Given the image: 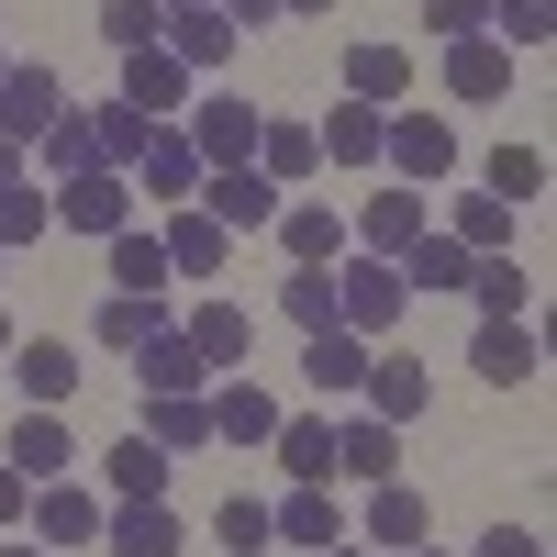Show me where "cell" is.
<instances>
[{"instance_id": "cell-1", "label": "cell", "mask_w": 557, "mask_h": 557, "mask_svg": "<svg viewBox=\"0 0 557 557\" xmlns=\"http://www.w3.org/2000/svg\"><path fill=\"white\" fill-rule=\"evenodd\" d=\"M380 168L401 178V190L457 178V123H446V112H391V123H380Z\"/></svg>"}, {"instance_id": "cell-2", "label": "cell", "mask_w": 557, "mask_h": 557, "mask_svg": "<svg viewBox=\"0 0 557 557\" xmlns=\"http://www.w3.org/2000/svg\"><path fill=\"white\" fill-rule=\"evenodd\" d=\"M401 312H412V290H401L391 257H346L335 268V323H346V335H391Z\"/></svg>"}, {"instance_id": "cell-3", "label": "cell", "mask_w": 557, "mask_h": 557, "mask_svg": "<svg viewBox=\"0 0 557 557\" xmlns=\"http://www.w3.org/2000/svg\"><path fill=\"white\" fill-rule=\"evenodd\" d=\"M45 201H57L67 235H101V246H112L123 223H134V178H123V168H78V178H57Z\"/></svg>"}, {"instance_id": "cell-4", "label": "cell", "mask_w": 557, "mask_h": 557, "mask_svg": "<svg viewBox=\"0 0 557 557\" xmlns=\"http://www.w3.org/2000/svg\"><path fill=\"white\" fill-rule=\"evenodd\" d=\"M257 101H190V112H178V134H190V157L201 168H257Z\"/></svg>"}, {"instance_id": "cell-5", "label": "cell", "mask_w": 557, "mask_h": 557, "mask_svg": "<svg viewBox=\"0 0 557 557\" xmlns=\"http://www.w3.org/2000/svg\"><path fill=\"white\" fill-rule=\"evenodd\" d=\"M23 524H34L45 557H57V546H101V491H78V480H34Z\"/></svg>"}, {"instance_id": "cell-6", "label": "cell", "mask_w": 557, "mask_h": 557, "mask_svg": "<svg viewBox=\"0 0 557 557\" xmlns=\"http://www.w3.org/2000/svg\"><path fill=\"white\" fill-rule=\"evenodd\" d=\"M223 235H268L278 223V178H257V168H201V190H190Z\"/></svg>"}, {"instance_id": "cell-7", "label": "cell", "mask_w": 557, "mask_h": 557, "mask_svg": "<svg viewBox=\"0 0 557 557\" xmlns=\"http://www.w3.org/2000/svg\"><path fill=\"white\" fill-rule=\"evenodd\" d=\"M23 380V401L34 412H67L78 401V357H67V335H12V357H0Z\"/></svg>"}, {"instance_id": "cell-8", "label": "cell", "mask_w": 557, "mask_h": 557, "mask_svg": "<svg viewBox=\"0 0 557 557\" xmlns=\"http://www.w3.org/2000/svg\"><path fill=\"white\" fill-rule=\"evenodd\" d=\"M157 246H168V278H212L223 257H235V235L201 212V201H178V212H157Z\"/></svg>"}, {"instance_id": "cell-9", "label": "cell", "mask_w": 557, "mask_h": 557, "mask_svg": "<svg viewBox=\"0 0 557 557\" xmlns=\"http://www.w3.org/2000/svg\"><path fill=\"white\" fill-rule=\"evenodd\" d=\"M123 101L146 123H178V112H190V67H178L168 45H134V57H123Z\"/></svg>"}, {"instance_id": "cell-10", "label": "cell", "mask_w": 557, "mask_h": 557, "mask_svg": "<svg viewBox=\"0 0 557 557\" xmlns=\"http://www.w3.org/2000/svg\"><path fill=\"white\" fill-rule=\"evenodd\" d=\"M123 178H134V190H157V212H178V201L201 190V157H190V134H178V123H157V134H146V157H134Z\"/></svg>"}, {"instance_id": "cell-11", "label": "cell", "mask_w": 557, "mask_h": 557, "mask_svg": "<svg viewBox=\"0 0 557 557\" xmlns=\"http://www.w3.org/2000/svg\"><path fill=\"white\" fill-rule=\"evenodd\" d=\"M178 335L201 346V368H212V380H235V368L257 357V312H246V301H201L190 323H178Z\"/></svg>"}, {"instance_id": "cell-12", "label": "cell", "mask_w": 557, "mask_h": 557, "mask_svg": "<svg viewBox=\"0 0 557 557\" xmlns=\"http://www.w3.org/2000/svg\"><path fill=\"white\" fill-rule=\"evenodd\" d=\"M424 223H435L424 190H368V201H357V257H391V268H401V246L424 235Z\"/></svg>"}, {"instance_id": "cell-13", "label": "cell", "mask_w": 557, "mask_h": 557, "mask_svg": "<svg viewBox=\"0 0 557 557\" xmlns=\"http://www.w3.org/2000/svg\"><path fill=\"white\" fill-rule=\"evenodd\" d=\"M335 480H357V491L401 480V424H380V412H357V424H335Z\"/></svg>"}, {"instance_id": "cell-14", "label": "cell", "mask_w": 557, "mask_h": 557, "mask_svg": "<svg viewBox=\"0 0 557 557\" xmlns=\"http://www.w3.org/2000/svg\"><path fill=\"white\" fill-rule=\"evenodd\" d=\"M201 401H212V446H268V435H278V401L246 380V368H235V380H212Z\"/></svg>"}, {"instance_id": "cell-15", "label": "cell", "mask_w": 557, "mask_h": 557, "mask_svg": "<svg viewBox=\"0 0 557 557\" xmlns=\"http://www.w3.org/2000/svg\"><path fill=\"white\" fill-rule=\"evenodd\" d=\"M134 435H146L157 457H201L212 446V401L201 391H146V424H134Z\"/></svg>"}, {"instance_id": "cell-16", "label": "cell", "mask_w": 557, "mask_h": 557, "mask_svg": "<svg viewBox=\"0 0 557 557\" xmlns=\"http://www.w3.org/2000/svg\"><path fill=\"white\" fill-rule=\"evenodd\" d=\"M101 546H112V557H178L190 535H178L168 502H101Z\"/></svg>"}, {"instance_id": "cell-17", "label": "cell", "mask_w": 557, "mask_h": 557, "mask_svg": "<svg viewBox=\"0 0 557 557\" xmlns=\"http://www.w3.org/2000/svg\"><path fill=\"white\" fill-rule=\"evenodd\" d=\"M268 457H278V469H290L301 491H335V424H323V412H278Z\"/></svg>"}, {"instance_id": "cell-18", "label": "cell", "mask_w": 557, "mask_h": 557, "mask_svg": "<svg viewBox=\"0 0 557 557\" xmlns=\"http://www.w3.org/2000/svg\"><path fill=\"white\" fill-rule=\"evenodd\" d=\"M346 101H368V112H391V101H412V45H346Z\"/></svg>"}, {"instance_id": "cell-19", "label": "cell", "mask_w": 557, "mask_h": 557, "mask_svg": "<svg viewBox=\"0 0 557 557\" xmlns=\"http://www.w3.org/2000/svg\"><path fill=\"white\" fill-rule=\"evenodd\" d=\"M268 235H278V257H290V268H335V257H346L335 201H278V223H268Z\"/></svg>"}, {"instance_id": "cell-20", "label": "cell", "mask_w": 557, "mask_h": 557, "mask_svg": "<svg viewBox=\"0 0 557 557\" xmlns=\"http://www.w3.org/2000/svg\"><path fill=\"white\" fill-rule=\"evenodd\" d=\"M380 123H391V112H368V101L335 89V112L312 123V157H323V168H380Z\"/></svg>"}, {"instance_id": "cell-21", "label": "cell", "mask_w": 557, "mask_h": 557, "mask_svg": "<svg viewBox=\"0 0 557 557\" xmlns=\"http://www.w3.org/2000/svg\"><path fill=\"white\" fill-rule=\"evenodd\" d=\"M157 45H168V57L190 67V78H212L223 57H235V23H223L212 0H190V12H168V23H157Z\"/></svg>"}, {"instance_id": "cell-22", "label": "cell", "mask_w": 557, "mask_h": 557, "mask_svg": "<svg viewBox=\"0 0 557 557\" xmlns=\"http://www.w3.org/2000/svg\"><path fill=\"white\" fill-rule=\"evenodd\" d=\"M424 535H435V502L412 491V480H380V491H368V535H357V546H391V557H401V546H424Z\"/></svg>"}, {"instance_id": "cell-23", "label": "cell", "mask_w": 557, "mask_h": 557, "mask_svg": "<svg viewBox=\"0 0 557 557\" xmlns=\"http://www.w3.org/2000/svg\"><path fill=\"white\" fill-rule=\"evenodd\" d=\"M301 380H312L323 401H357V380H368V335H346V323L301 335Z\"/></svg>"}, {"instance_id": "cell-24", "label": "cell", "mask_w": 557, "mask_h": 557, "mask_svg": "<svg viewBox=\"0 0 557 557\" xmlns=\"http://www.w3.org/2000/svg\"><path fill=\"white\" fill-rule=\"evenodd\" d=\"M368 412L380 424H424V401H435V380H424V357H368Z\"/></svg>"}, {"instance_id": "cell-25", "label": "cell", "mask_w": 557, "mask_h": 557, "mask_svg": "<svg viewBox=\"0 0 557 557\" xmlns=\"http://www.w3.org/2000/svg\"><path fill=\"white\" fill-rule=\"evenodd\" d=\"M67 112V89H57V67H12L0 78V134H12V146H34L45 123Z\"/></svg>"}, {"instance_id": "cell-26", "label": "cell", "mask_w": 557, "mask_h": 557, "mask_svg": "<svg viewBox=\"0 0 557 557\" xmlns=\"http://www.w3.org/2000/svg\"><path fill=\"white\" fill-rule=\"evenodd\" d=\"M469 368L491 391H524L535 368H546V346H535V323H480V346H469Z\"/></svg>"}, {"instance_id": "cell-27", "label": "cell", "mask_w": 557, "mask_h": 557, "mask_svg": "<svg viewBox=\"0 0 557 557\" xmlns=\"http://www.w3.org/2000/svg\"><path fill=\"white\" fill-rule=\"evenodd\" d=\"M0 457H12L23 480H67V469H78V446H67V412H23Z\"/></svg>"}, {"instance_id": "cell-28", "label": "cell", "mask_w": 557, "mask_h": 557, "mask_svg": "<svg viewBox=\"0 0 557 557\" xmlns=\"http://www.w3.org/2000/svg\"><path fill=\"white\" fill-rule=\"evenodd\" d=\"M446 89L457 101H502V89H513V45H491V34L446 45Z\"/></svg>"}, {"instance_id": "cell-29", "label": "cell", "mask_w": 557, "mask_h": 557, "mask_svg": "<svg viewBox=\"0 0 557 557\" xmlns=\"http://www.w3.org/2000/svg\"><path fill=\"white\" fill-rule=\"evenodd\" d=\"M134 380H146V391H212V368H201V346L168 323V335H146V346H134Z\"/></svg>"}, {"instance_id": "cell-30", "label": "cell", "mask_w": 557, "mask_h": 557, "mask_svg": "<svg viewBox=\"0 0 557 557\" xmlns=\"http://www.w3.org/2000/svg\"><path fill=\"white\" fill-rule=\"evenodd\" d=\"M268 535H278V546H335L346 513H335V491H301V480H290V502H268Z\"/></svg>"}, {"instance_id": "cell-31", "label": "cell", "mask_w": 557, "mask_h": 557, "mask_svg": "<svg viewBox=\"0 0 557 557\" xmlns=\"http://www.w3.org/2000/svg\"><path fill=\"white\" fill-rule=\"evenodd\" d=\"M89 335H101L112 357H134L146 335H168V301H157V290H112L101 312H89Z\"/></svg>"}, {"instance_id": "cell-32", "label": "cell", "mask_w": 557, "mask_h": 557, "mask_svg": "<svg viewBox=\"0 0 557 557\" xmlns=\"http://www.w3.org/2000/svg\"><path fill=\"white\" fill-rule=\"evenodd\" d=\"M469 301H480V323H524L535 268H513V257H469Z\"/></svg>"}, {"instance_id": "cell-33", "label": "cell", "mask_w": 557, "mask_h": 557, "mask_svg": "<svg viewBox=\"0 0 557 557\" xmlns=\"http://www.w3.org/2000/svg\"><path fill=\"white\" fill-rule=\"evenodd\" d=\"M446 235L469 246V257H513V201H491V190H469V201L446 212Z\"/></svg>"}, {"instance_id": "cell-34", "label": "cell", "mask_w": 557, "mask_h": 557, "mask_svg": "<svg viewBox=\"0 0 557 557\" xmlns=\"http://www.w3.org/2000/svg\"><path fill=\"white\" fill-rule=\"evenodd\" d=\"M101 480H112V502H168V457H157L146 435H123V446L101 457Z\"/></svg>"}, {"instance_id": "cell-35", "label": "cell", "mask_w": 557, "mask_h": 557, "mask_svg": "<svg viewBox=\"0 0 557 557\" xmlns=\"http://www.w3.org/2000/svg\"><path fill=\"white\" fill-rule=\"evenodd\" d=\"M323 157H312V123H257V178H278V190H290V178H312Z\"/></svg>"}, {"instance_id": "cell-36", "label": "cell", "mask_w": 557, "mask_h": 557, "mask_svg": "<svg viewBox=\"0 0 557 557\" xmlns=\"http://www.w3.org/2000/svg\"><path fill=\"white\" fill-rule=\"evenodd\" d=\"M146 112H134V101H112V112H89V157H101V168H134V157H146Z\"/></svg>"}, {"instance_id": "cell-37", "label": "cell", "mask_w": 557, "mask_h": 557, "mask_svg": "<svg viewBox=\"0 0 557 557\" xmlns=\"http://www.w3.org/2000/svg\"><path fill=\"white\" fill-rule=\"evenodd\" d=\"M112 290H168V246L146 235V223H123V235H112Z\"/></svg>"}, {"instance_id": "cell-38", "label": "cell", "mask_w": 557, "mask_h": 557, "mask_svg": "<svg viewBox=\"0 0 557 557\" xmlns=\"http://www.w3.org/2000/svg\"><path fill=\"white\" fill-rule=\"evenodd\" d=\"M34 168H57V178H78V168H101V157H89V112H57V123H45L34 134V146H23Z\"/></svg>"}, {"instance_id": "cell-39", "label": "cell", "mask_w": 557, "mask_h": 557, "mask_svg": "<svg viewBox=\"0 0 557 557\" xmlns=\"http://www.w3.org/2000/svg\"><path fill=\"white\" fill-rule=\"evenodd\" d=\"M34 235H57V201H45L34 178H12V190H0V257L34 246Z\"/></svg>"}, {"instance_id": "cell-40", "label": "cell", "mask_w": 557, "mask_h": 557, "mask_svg": "<svg viewBox=\"0 0 557 557\" xmlns=\"http://www.w3.org/2000/svg\"><path fill=\"white\" fill-rule=\"evenodd\" d=\"M278 312H290L301 335H323V323H335V268H290L278 278Z\"/></svg>"}, {"instance_id": "cell-41", "label": "cell", "mask_w": 557, "mask_h": 557, "mask_svg": "<svg viewBox=\"0 0 557 557\" xmlns=\"http://www.w3.org/2000/svg\"><path fill=\"white\" fill-rule=\"evenodd\" d=\"M480 178H491V201H535L546 190V146H491Z\"/></svg>"}, {"instance_id": "cell-42", "label": "cell", "mask_w": 557, "mask_h": 557, "mask_svg": "<svg viewBox=\"0 0 557 557\" xmlns=\"http://www.w3.org/2000/svg\"><path fill=\"white\" fill-rule=\"evenodd\" d=\"M546 34H557V0H491V45H524L535 57Z\"/></svg>"}, {"instance_id": "cell-43", "label": "cell", "mask_w": 557, "mask_h": 557, "mask_svg": "<svg viewBox=\"0 0 557 557\" xmlns=\"http://www.w3.org/2000/svg\"><path fill=\"white\" fill-rule=\"evenodd\" d=\"M212 535L235 546V557H268V546H278V535H268V502H257V491H235V502H223V513H212Z\"/></svg>"}, {"instance_id": "cell-44", "label": "cell", "mask_w": 557, "mask_h": 557, "mask_svg": "<svg viewBox=\"0 0 557 557\" xmlns=\"http://www.w3.org/2000/svg\"><path fill=\"white\" fill-rule=\"evenodd\" d=\"M157 23H168L157 0H101V34L123 45V57H134V45H157Z\"/></svg>"}, {"instance_id": "cell-45", "label": "cell", "mask_w": 557, "mask_h": 557, "mask_svg": "<svg viewBox=\"0 0 557 557\" xmlns=\"http://www.w3.org/2000/svg\"><path fill=\"white\" fill-rule=\"evenodd\" d=\"M424 34H435V45H469V34H491V0H424Z\"/></svg>"}, {"instance_id": "cell-46", "label": "cell", "mask_w": 557, "mask_h": 557, "mask_svg": "<svg viewBox=\"0 0 557 557\" xmlns=\"http://www.w3.org/2000/svg\"><path fill=\"white\" fill-rule=\"evenodd\" d=\"M469 557H546V535H535V524H491Z\"/></svg>"}, {"instance_id": "cell-47", "label": "cell", "mask_w": 557, "mask_h": 557, "mask_svg": "<svg viewBox=\"0 0 557 557\" xmlns=\"http://www.w3.org/2000/svg\"><path fill=\"white\" fill-rule=\"evenodd\" d=\"M23 502H34V480L12 469V457H0V524H23Z\"/></svg>"}, {"instance_id": "cell-48", "label": "cell", "mask_w": 557, "mask_h": 557, "mask_svg": "<svg viewBox=\"0 0 557 557\" xmlns=\"http://www.w3.org/2000/svg\"><path fill=\"white\" fill-rule=\"evenodd\" d=\"M212 12H223V23L246 34V23H268V12H278V0H212Z\"/></svg>"}, {"instance_id": "cell-49", "label": "cell", "mask_w": 557, "mask_h": 557, "mask_svg": "<svg viewBox=\"0 0 557 557\" xmlns=\"http://www.w3.org/2000/svg\"><path fill=\"white\" fill-rule=\"evenodd\" d=\"M12 178H23V146H12V134H0V190H12Z\"/></svg>"}, {"instance_id": "cell-50", "label": "cell", "mask_w": 557, "mask_h": 557, "mask_svg": "<svg viewBox=\"0 0 557 557\" xmlns=\"http://www.w3.org/2000/svg\"><path fill=\"white\" fill-rule=\"evenodd\" d=\"M323 557H380V546H357V535H335V546H323Z\"/></svg>"}, {"instance_id": "cell-51", "label": "cell", "mask_w": 557, "mask_h": 557, "mask_svg": "<svg viewBox=\"0 0 557 557\" xmlns=\"http://www.w3.org/2000/svg\"><path fill=\"white\" fill-rule=\"evenodd\" d=\"M278 12H335V0H278Z\"/></svg>"}, {"instance_id": "cell-52", "label": "cell", "mask_w": 557, "mask_h": 557, "mask_svg": "<svg viewBox=\"0 0 557 557\" xmlns=\"http://www.w3.org/2000/svg\"><path fill=\"white\" fill-rule=\"evenodd\" d=\"M0 357H12V312H0Z\"/></svg>"}, {"instance_id": "cell-53", "label": "cell", "mask_w": 557, "mask_h": 557, "mask_svg": "<svg viewBox=\"0 0 557 557\" xmlns=\"http://www.w3.org/2000/svg\"><path fill=\"white\" fill-rule=\"evenodd\" d=\"M0 557H45V546H0Z\"/></svg>"}, {"instance_id": "cell-54", "label": "cell", "mask_w": 557, "mask_h": 557, "mask_svg": "<svg viewBox=\"0 0 557 557\" xmlns=\"http://www.w3.org/2000/svg\"><path fill=\"white\" fill-rule=\"evenodd\" d=\"M401 557H446V546H401Z\"/></svg>"}, {"instance_id": "cell-55", "label": "cell", "mask_w": 557, "mask_h": 557, "mask_svg": "<svg viewBox=\"0 0 557 557\" xmlns=\"http://www.w3.org/2000/svg\"><path fill=\"white\" fill-rule=\"evenodd\" d=\"M157 12H190V0H157Z\"/></svg>"}, {"instance_id": "cell-56", "label": "cell", "mask_w": 557, "mask_h": 557, "mask_svg": "<svg viewBox=\"0 0 557 557\" xmlns=\"http://www.w3.org/2000/svg\"><path fill=\"white\" fill-rule=\"evenodd\" d=\"M0 78H12V57H0Z\"/></svg>"}, {"instance_id": "cell-57", "label": "cell", "mask_w": 557, "mask_h": 557, "mask_svg": "<svg viewBox=\"0 0 557 557\" xmlns=\"http://www.w3.org/2000/svg\"><path fill=\"white\" fill-rule=\"evenodd\" d=\"M0 268H12V257H0Z\"/></svg>"}]
</instances>
